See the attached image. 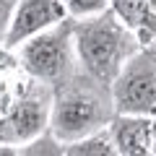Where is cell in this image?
<instances>
[{"label":"cell","mask_w":156,"mask_h":156,"mask_svg":"<svg viewBox=\"0 0 156 156\" xmlns=\"http://www.w3.org/2000/svg\"><path fill=\"white\" fill-rule=\"evenodd\" d=\"M115 109L156 117V42L143 44L112 83Z\"/></svg>","instance_id":"5"},{"label":"cell","mask_w":156,"mask_h":156,"mask_svg":"<svg viewBox=\"0 0 156 156\" xmlns=\"http://www.w3.org/2000/svg\"><path fill=\"white\" fill-rule=\"evenodd\" d=\"M73 23H76V18L68 16L65 21L34 34L18 44V60H21L23 70L50 83L52 89L81 68L76 65L78 52H76V39H73Z\"/></svg>","instance_id":"3"},{"label":"cell","mask_w":156,"mask_h":156,"mask_svg":"<svg viewBox=\"0 0 156 156\" xmlns=\"http://www.w3.org/2000/svg\"><path fill=\"white\" fill-rule=\"evenodd\" d=\"M78 65L96 81L112 86L122 65L140 50V39L130 26H125L112 8L94 16L76 18L73 23Z\"/></svg>","instance_id":"2"},{"label":"cell","mask_w":156,"mask_h":156,"mask_svg":"<svg viewBox=\"0 0 156 156\" xmlns=\"http://www.w3.org/2000/svg\"><path fill=\"white\" fill-rule=\"evenodd\" d=\"M52 89L50 83L29 78L18 99L0 115V146H26L37 135L50 130L52 115Z\"/></svg>","instance_id":"4"},{"label":"cell","mask_w":156,"mask_h":156,"mask_svg":"<svg viewBox=\"0 0 156 156\" xmlns=\"http://www.w3.org/2000/svg\"><path fill=\"white\" fill-rule=\"evenodd\" d=\"M117 18L135 31L140 44L156 42V3L154 0H109Z\"/></svg>","instance_id":"8"},{"label":"cell","mask_w":156,"mask_h":156,"mask_svg":"<svg viewBox=\"0 0 156 156\" xmlns=\"http://www.w3.org/2000/svg\"><path fill=\"white\" fill-rule=\"evenodd\" d=\"M68 16L70 13H68L65 0H18V8L13 13L11 29H8V37L3 44L13 50L29 37L65 21Z\"/></svg>","instance_id":"6"},{"label":"cell","mask_w":156,"mask_h":156,"mask_svg":"<svg viewBox=\"0 0 156 156\" xmlns=\"http://www.w3.org/2000/svg\"><path fill=\"white\" fill-rule=\"evenodd\" d=\"M0 44H3V42H0Z\"/></svg>","instance_id":"14"},{"label":"cell","mask_w":156,"mask_h":156,"mask_svg":"<svg viewBox=\"0 0 156 156\" xmlns=\"http://www.w3.org/2000/svg\"><path fill=\"white\" fill-rule=\"evenodd\" d=\"M154 156H156V117H154Z\"/></svg>","instance_id":"13"},{"label":"cell","mask_w":156,"mask_h":156,"mask_svg":"<svg viewBox=\"0 0 156 156\" xmlns=\"http://www.w3.org/2000/svg\"><path fill=\"white\" fill-rule=\"evenodd\" d=\"M115 112L112 86L96 81L94 76L78 68L70 78L55 86L50 130L62 143H73L78 138L104 130L112 122Z\"/></svg>","instance_id":"1"},{"label":"cell","mask_w":156,"mask_h":156,"mask_svg":"<svg viewBox=\"0 0 156 156\" xmlns=\"http://www.w3.org/2000/svg\"><path fill=\"white\" fill-rule=\"evenodd\" d=\"M16 8H18V0H0V42H5V37H8Z\"/></svg>","instance_id":"12"},{"label":"cell","mask_w":156,"mask_h":156,"mask_svg":"<svg viewBox=\"0 0 156 156\" xmlns=\"http://www.w3.org/2000/svg\"><path fill=\"white\" fill-rule=\"evenodd\" d=\"M65 156H117V146L112 140L109 128H104L99 133L65 143Z\"/></svg>","instance_id":"9"},{"label":"cell","mask_w":156,"mask_h":156,"mask_svg":"<svg viewBox=\"0 0 156 156\" xmlns=\"http://www.w3.org/2000/svg\"><path fill=\"white\" fill-rule=\"evenodd\" d=\"M107 128L117 146V156H154V117L115 112Z\"/></svg>","instance_id":"7"},{"label":"cell","mask_w":156,"mask_h":156,"mask_svg":"<svg viewBox=\"0 0 156 156\" xmlns=\"http://www.w3.org/2000/svg\"><path fill=\"white\" fill-rule=\"evenodd\" d=\"M65 154V143L57 138L52 130H44L34 140L18 148V156H62Z\"/></svg>","instance_id":"10"},{"label":"cell","mask_w":156,"mask_h":156,"mask_svg":"<svg viewBox=\"0 0 156 156\" xmlns=\"http://www.w3.org/2000/svg\"><path fill=\"white\" fill-rule=\"evenodd\" d=\"M68 13L73 18H83V16H94L109 8V0H65Z\"/></svg>","instance_id":"11"}]
</instances>
